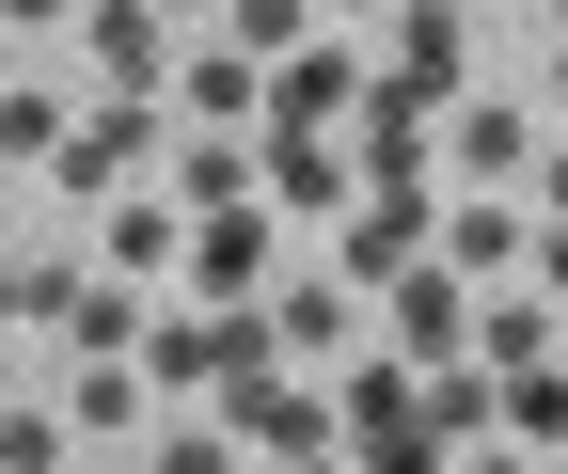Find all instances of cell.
<instances>
[{
    "instance_id": "cell-1",
    "label": "cell",
    "mask_w": 568,
    "mask_h": 474,
    "mask_svg": "<svg viewBox=\"0 0 568 474\" xmlns=\"http://www.w3.org/2000/svg\"><path fill=\"white\" fill-rule=\"evenodd\" d=\"M190 143V111H159V95H95V111H63V143H48V174L80 190V206H111V190H142Z\"/></svg>"
},
{
    "instance_id": "cell-2",
    "label": "cell",
    "mask_w": 568,
    "mask_h": 474,
    "mask_svg": "<svg viewBox=\"0 0 568 474\" xmlns=\"http://www.w3.org/2000/svg\"><path fill=\"white\" fill-rule=\"evenodd\" d=\"M332 412H347V458H443V427H426V364L410 349H364L332 380Z\"/></svg>"
},
{
    "instance_id": "cell-3",
    "label": "cell",
    "mask_w": 568,
    "mask_h": 474,
    "mask_svg": "<svg viewBox=\"0 0 568 474\" xmlns=\"http://www.w3.org/2000/svg\"><path fill=\"white\" fill-rule=\"evenodd\" d=\"M222 412H237V443H253V458H347V412H332L301 364H253V380H222Z\"/></svg>"
},
{
    "instance_id": "cell-4",
    "label": "cell",
    "mask_w": 568,
    "mask_h": 474,
    "mask_svg": "<svg viewBox=\"0 0 568 474\" xmlns=\"http://www.w3.org/2000/svg\"><path fill=\"white\" fill-rule=\"evenodd\" d=\"M253 143H268V206L284 222H347V206H364V143H347V127H253Z\"/></svg>"
},
{
    "instance_id": "cell-5",
    "label": "cell",
    "mask_w": 568,
    "mask_h": 474,
    "mask_svg": "<svg viewBox=\"0 0 568 474\" xmlns=\"http://www.w3.org/2000/svg\"><path fill=\"white\" fill-rule=\"evenodd\" d=\"M474 301H489V285H474L458 253H410L395 285H379V332H395L410 364H458V349H474Z\"/></svg>"
},
{
    "instance_id": "cell-6",
    "label": "cell",
    "mask_w": 568,
    "mask_h": 474,
    "mask_svg": "<svg viewBox=\"0 0 568 474\" xmlns=\"http://www.w3.org/2000/svg\"><path fill=\"white\" fill-rule=\"evenodd\" d=\"M80 63H95V95H174V0H80Z\"/></svg>"
},
{
    "instance_id": "cell-7",
    "label": "cell",
    "mask_w": 568,
    "mask_h": 474,
    "mask_svg": "<svg viewBox=\"0 0 568 474\" xmlns=\"http://www.w3.org/2000/svg\"><path fill=\"white\" fill-rule=\"evenodd\" d=\"M458 63H474L458 0H395V17H379V80H395L410 111H458Z\"/></svg>"
},
{
    "instance_id": "cell-8",
    "label": "cell",
    "mask_w": 568,
    "mask_h": 474,
    "mask_svg": "<svg viewBox=\"0 0 568 474\" xmlns=\"http://www.w3.org/2000/svg\"><path fill=\"white\" fill-rule=\"evenodd\" d=\"M410 253H443V206H426V174H364V206H347V285H395Z\"/></svg>"
},
{
    "instance_id": "cell-9",
    "label": "cell",
    "mask_w": 568,
    "mask_h": 474,
    "mask_svg": "<svg viewBox=\"0 0 568 474\" xmlns=\"http://www.w3.org/2000/svg\"><path fill=\"white\" fill-rule=\"evenodd\" d=\"M537 143H552V111H506V95L443 111V174H458V190H521V174H537Z\"/></svg>"
},
{
    "instance_id": "cell-10",
    "label": "cell",
    "mask_w": 568,
    "mask_h": 474,
    "mask_svg": "<svg viewBox=\"0 0 568 474\" xmlns=\"http://www.w3.org/2000/svg\"><path fill=\"white\" fill-rule=\"evenodd\" d=\"M364 95H379V63H364V48H316V32H301V48L268 63V127H347Z\"/></svg>"
},
{
    "instance_id": "cell-11",
    "label": "cell",
    "mask_w": 568,
    "mask_h": 474,
    "mask_svg": "<svg viewBox=\"0 0 568 474\" xmlns=\"http://www.w3.org/2000/svg\"><path fill=\"white\" fill-rule=\"evenodd\" d=\"M443 253L474 269V285H521V269H537V190H474V206H443Z\"/></svg>"
},
{
    "instance_id": "cell-12",
    "label": "cell",
    "mask_w": 568,
    "mask_h": 474,
    "mask_svg": "<svg viewBox=\"0 0 568 474\" xmlns=\"http://www.w3.org/2000/svg\"><path fill=\"white\" fill-rule=\"evenodd\" d=\"M174 111H190V127H268V48L205 32V48L174 63Z\"/></svg>"
},
{
    "instance_id": "cell-13",
    "label": "cell",
    "mask_w": 568,
    "mask_h": 474,
    "mask_svg": "<svg viewBox=\"0 0 568 474\" xmlns=\"http://www.w3.org/2000/svg\"><path fill=\"white\" fill-rule=\"evenodd\" d=\"M268 285V206H205L190 222V301H253Z\"/></svg>"
},
{
    "instance_id": "cell-14",
    "label": "cell",
    "mask_w": 568,
    "mask_h": 474,
    "mask_svg": "<svg viewBox=\"0 0 568 474\" xmlns=\"http://www.w3.org/2000/svg\"><path fill=\"white\" fill-rule=\"evenodd\" d=\"M222 364H237L222 301H205V316H142V380H159V395H222Z\"/></svg>"
},
{
    "instance_id": "cell-15",
    "label": "cell",
    "mask_w": 568,
    "mask_h": 474,
    "mask_svg": "<svg viewBox=\"0 0 568 474\" xmlns=\"http://www.w3.org/2000/svg\"><path fill=\"white\" fill-rule=\"evenodd\" d=\"M142 395H159V380H142V349H126V364H80V395H63L80 458H126V443H142Z\"/></svg>"
},
{
    "instance_id": "cell-16",
    "label": "cell",
    "mask_w": 568,
    "mask_h": 474,
    "mask_svg": "<svg viewBox=\"0 0 568 474\" xmlns=\"http://www.w3.org/2000/svg\"><path fill=\"white\" fill-rule=\"evenodd\" d=\"M63 349H80V364H126V349H142V285H126V269H80V301H63Z\"/></svg>"
},
{
    "instance_id": "cell-17",
    "label": "cell",
    "mask_w": 568,
    "mask_h": 474,
    "mask_svg": "<svg viewBox=\"0 0 568 474\" xmlns=\"http://www.w3.org/2000/svg\"><path fill=\"white\" fill-rule=\"evenodd\" d=\"M474 349H489V364H552V349H568V301H552V285H537V301L489 285V301H474Z\"/></svg>"
},
{
    "instance_id": "cell-18",
    "label": "cell",
    "mask_w": 568,
    "mask_h": 474,
    "mask_svg": "<svg viewBox=\"0 0 568 474\" xmlns=\"http://www.w3.org/2000/svg\"><path fill=\"white\" fill-rule=\"evenodd\" d=\"M489 443H568V364H506V427H489Z\"/></svg>"
},
{
    "instance_id": "cell-19",
    "label": "cell",
    "mask_w": 568,
    "mask_h": 474,
    "mask_svg": "<svg viewBox=\"0 0 568 474\" xmlns=\"http://www.w3.org/2000/svg\"><path fill=\"white\" fill-rule=\"evenodd\" d=\"M268 332H284V364H332V349H347V285H284Z\"/></svg>"
},
{
    "instance_id": "cell-20",
    "label": "cell",
    "mask_w": 568,
    "mask_h": 474,
    "mask_svg": "<svg viewBox=\"0 0 568 474\" xmlns=\"http://www.w3.org/2000/svg\"><path fill=\"white\" fill-rule=\"evenodd\" d=\"M48 458H80V427H63V412H17V395H0V474H48Z\"/></svg>"
},
{
    "instance_id": "cell-21",
    "label": "cell",
    "mask_w": 568,
    "mask_h": 474,
    "mask_svg": "<svg viewBox=\"0 0 568 474\" xmlns=\"http://www.w3.org/2000/svg\"><path fill=\"white\" fill-rule=\"evenodd\" d=\"M222 32H237V48H268V63H284V48H301V32H316V0H222Z\"/></svg>"
},
{
    "instance_id": "cell-22",
    "label": "cell",
    "mask_w": 568,
    "mask_h": 474,
    "mask_svg": "<svg viewBox=\"0 0 568 474\" xmlns=\"http://www.w3.org/2000/svg\"><path fill=\"white\" fill-rule=\"evenodd\" d=\"M48 143H63V111H48V95H17V80H0V159H48Z\"/></svg>"
},
{
    "instance_id": "cell-23",
    "label": "cell",
    "mask_w": 568,
    "mask_h": 474,
    "mask_svg": "<svg viewBox=\"0 0 568 474\" xmlns=\"http://www.w3.org/2000/svg\"><path fill=\"white\" fill-rule=\"evenodd\" d=\"M521 190H537V222H568V127L537 143V174H521Z\"/></svg>"
},
{
    "instance_id": "cell-24",
    "label": "cell",
    "mask_w": 568,
    "mask_h": 474,
    "mask_svg": "<svg viewBox=\"0 0 568 474\" xmlns=\"http://www.w3.org/2000/svg\"><path fill=\"white\" fill-rule=\"evenodd\" d=\"M521 285H552V301H568V222H537V269H521Z\"/></svg>"
},
{
    "instance_id": "cell-25",
    "label": "cell",
    "mask_w": 568,
    "mask_h": 474,
    "mask_svg": "<svg viewBox=\"0 0 568 474\" xmlns=\"http://www.w3.org/2000/svg\"><path fill=\"white\" fill-rule=\"evenodd\" d=\"M0 17H17V32H48V17H63V0H0Z\"/></svg>"
},
{
    "instance_id": "cell-26",
    "label": "cell",
    "mask_w": 568,
    "mask_h": 474,
    "mask_svg": "<svg viewBox=\"0 0 568 474\" xmlns=\"http://www.w3.org/2000/svg\"><path fill=\"white\" fill-rule=\"evenodd\" d=\"M332 17H395V0H332Z\"/></svg>"
},
{
    "instance_id": "cell-27",
    "label": "cell",
    "mask_w": 568,
    "mask_h": 474,
    "mask_svg": "<svg viewBox=\"0 0 568 474\" xmlns=\"http://www.w3.org/2000/svg\"><path fill=\"white\" fill-rule=\"evenodd\" d=\"M174 17H222V0H174Z\"/></svg>"
},
{
    "instance_id": "cell-28",
    "label": "cell",
    "mask_w": 568,
    "mask_h": 474,
    "mask_svg": "<svg viewBox=\"0 0 568 474\" xmlns=\"http://www.w3.org/2000/svg\"><path fill=\"white\" fill-rule=\"evenodd\" d=\"M552 48H568V0H552Z\"/></svg>"
},
{
    "instance_id": "cell-29",
    "label": "cell",
    "mask_w": 568,
    "mask_h": 474,
    "mask_svg": "<svg viewBox=\"0 0 568 474\" xmlns=\"http://www.w3.org/2000/svg\"><path fill=\"white\" fill-rule=\"evenodd\" d=\"M0 349H17V332H0Z\"/></svg>"
},
{
    "instance_id": "cell-30",
    "label": "cell",
    "mask_w": 568,
    "mask_h": 474,
    "mask_svg": "<svg viewBox=\"0 0 568 474\" xmlns=\"http://www.w3.org/2000/svg\"><path fill=\"white\" fill-rule=\"evenodd\" d=\"M0 32H17V17H0Z\"/></svg>"
},
{
    "instance_id": "cell-31",
    "label": "cell",
    "mask_w": 568,
    "mask_h": 474,
    "mask_svg": "<svg viewBox=\"0 0 568 474\" xmlns=\"http://www.w3.org/2000/svg\"><path fill=\"white\" fill-rule=\"evenodd\" d=\"M552 127H568V111H552Z\"/></svg>"
}]
</instances>
